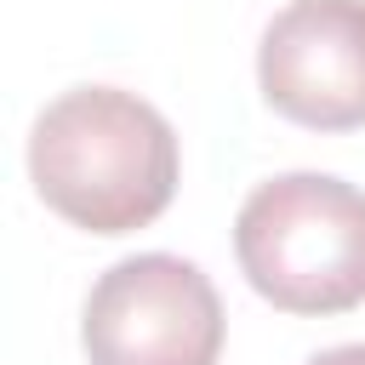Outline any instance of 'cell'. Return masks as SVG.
<instances>
[{
    "label": "cell",
    "instance_id": "1",
    "mask_svg": "<svg viewBox=\"0 0 365 365\" xmlns=\"http://www.w3.org/2000/svg\"><path fill=\"white\" fill-rule=\"evenodd\" d=\"M182 177L171 120L120 86H74L51 97L29 131L34 194L86 234L148 228Z\"/></svg>",
    "mask_w": 365,
    "mask_h": 365
},
{
    "label": "cell",
    "instance_id": "2",
    "mask_svg": "<svg viewBox=\"0 0 365 365\" xmlns=\"http://www.w3.org/2000/svg\"><path fill=\"white\" fill-rule=\"evenodd\" d=\"M240 274L279 314L325 319L365 302V188L331 171H285L234 217Z\"/></svg>",
    "mask_w": 365,
    "mask_h": 365
},
{
    "label": "cell",
    "instance_id": "3",
    "mask_svg": "<svg viewBox=\"0 0 365 365\" xmlns=\"http://www.w3.org/2000/svg\"><path fill=\"white\" fill-rule=\"evenodd\" d=\"M80 348L91 365H217L222 297L188 257H120L86 291Z\"/></svg>",
    "mask_w": 365,
    "mask_h": 365
},
{
    "label": "cell",
    "instance_id": "4",
    "mask_svg": "<svg viewBox=\"0 0 365 365\" xmlns=\"http://www.w3.org/2000/svg\"><path fill=\"white\" fill-rule=\"evenodd\" d=\"M262 103L308 131L365 125V0H285L257 40Z\"/></svg>",
    "mask_w": 365,
    "mask_h": 365
},
{
    "label": "cell",
    "instance_id": "5",
    "mask_svg": "<svg viewBox=\"0 0 365 365\" xmlns=\"http://www.w3.org/2000/svg\"><path fill=\"white\" fill-rule=\"evenodd\" d=\"M302 365H365V342H342V348H319Z\"/></svg>",
    "mask_w": 365,
    "mask_h": 365
}]
</instances>
